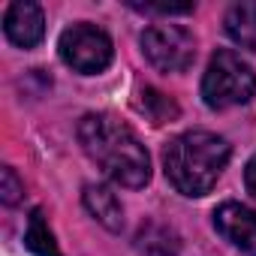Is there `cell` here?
<instances>
[{
  "label": "cell",
  "instance_id": "cell-12",
  "mask_svg": "<svg viewBox=\"0 0 256 256\" xmlns=\"http://www.w3.org/2000/svg\"><path fill=\"white\" fill-rule=\"evenodd\" d=\"M22 196H24V181L16 175L12 166H4V172H0V199L6 205H18Z\"/></svg>",
  "mask_w": 256,
  "mask_h": 256
},
{
  "label": "cell",
  "instance_id": "cell-13",
  "mask_svg": "<svg viewBox=\"0 0 256 256\" xmlns=\"http://www.w3.org/2000/svg\"><path fill=\"white\" fill-rule=\"evenodd\" d=\"M133 10L154 12V16H190L196 6L193 4H187V6H175V4H133Z\"/></svg>",
  "mask_w": 256,
  "mask_h": 256
},
{
  "label": "cell",
  "instance_id": "cell-7",
  "mask_svg": "<svg viewBox=\"0 0 256 256\" xmlns=\"http://www.w3.org/2000/svg\"><path fill=\"white\" fill-rule=\"evenodd\" d=\"M4 34L18 48L40 46L42 36H46V16H42V10L36 4H30V0L10 4L6 12H4Z\"/></svg>",
  "mask_w": 256,
  "mask_h": 256
},
{
  "label": "cell",
  "instance_id": "cell-14",
  "mask_svg": "<svg viewBox=\"0 0 256 256\" xmlns=\"http://www.w3.org/2000/svg\"><path fill=\"white\" fill-rule=\"evenodd\" d=\"M244 184H247V193L256 199V157L247 163V169H244Z\"/></svg>",
  "mask_w": 256,
  "mask_h": 256
},
{
  "label": "cell",
  "instance_id": "cell-11",
  "mask_svg": "<svg viewBox=\"0 0 256 256\" xmlns=\"http://www.w3.org/2000/svg\"><path fill=\"white\" fill-rule=\"evenodd\" d=\"M136 108L151 120V124H166V120H175L178 118V106L175 100H169L166 94H160L157 88H142L139 90V100H136Z\"/></svg>",
  "mask_w": 256,
  "mask_h": 256
},
{
  "label": "cell",
  "instance_id": "cell-6",
  "mask_svg": "<svg viewBox=\"0 0 256 256\" xmlns=\"http://www.w3.org/2000/svg\"><path fill=\"white\" fill-rule=\"evenodd\" d=\"M214 229L244 256H256V211L238 202H223L214 211Z\"/></svg>",
  "mask_w": 256,
  "mask_h": 256
},
{
  "label": "cell",
  "instance_id": "cell-1",
  "mask_svg": "<svg viewBox=\"0 0 256 256\" xmlns=\"http://www.w3.org/2000/svg\"><path fill=\"white\" fill-rule=\"evenodd\" d=\"M84 154L120 187H145L151 181V157L139 136L108 112H90L78 120Z\"/></svg>",
  "mask_w": 256,
  "mask_h": 256
},
{
  "label": "cell",
  "instance_id": "cell-8",
  "mask_svg": "<svg viewBox=\"0 0 256 256\" xmlns=\"http://www.w3.org/2000/svg\"><path fill=\"white\" fill-rule=\"evenodd\" d=\"M82 202L84 208L90 211V217L106 226L108 232H120L124 229V205L118 199V193L106 184H88L84 193H82Z\"/></svg>",
  "mask_w": 256,
  "mask_h": 256
},
{
  "label": "cell",
  "instance_id": "cell-5",
  "mask_svg": "<svg viewBox=\"0 0 256 256\" xmlns=\"http://www.w3.org/2000/svg\"><path fill=\"white\" fill-rule=\"evenodd\" d=\"M139 46L145 60L160 72H184L196 60V40L181 24H151Z\"/></svg>",
  "mask_w": 256,
  "mask_h": 256
},
{
  "label": "cell",
  "instance_id": "cell-2",
  "mask_svg": "<svg viewBox=\"0 0 256 256\" xmlns=\"http://www.w3.org/2000/svg\"><path fill=\"white\" fill-rule=\"evenodd\" d=\"M232 148L223 136L208 130H190L175 136L163 151V169L169 184L181 196H205L223 175Z\"/></svg>",
  "mask_w": 256,
  "mask_h": 256
},
{
  "label": "cell",
  "instance_id": "cell-10",
  "mask_svg": "<svg viewBox=\"0 0 256 256\" xmlns=\"http://www.w3.org/2000/svg\"><path fill=\"white\" fill-rule=\"evenodd\" d=\"M24 247H28L34 256H64L60 247H58V241H54V232L48 229V220H46L42 208H34L30 217H28Z\"/></svg>",
  "mask_w": 256,
  "mask_h": 256
},
{
  "label": "cell",
  "instance_id": "cell-9",
  "mask_svg": "<svg viewBox=\"0 0 256 256\" xmlns=\"http://www.w3.org/2000/svg\"><path fill=\"white\" fill-rule=\"evenodd\" d=\"M223 24H226V34L235 46H241L247 52H256V4L229 6Z\"/></svg>",
  "mask_w": 256,
  "mask_h": 256
},
{
  "label": "cell",
  "instance_id": "cell-3",
  "mask_svg": "<svg viewBox=\"0 0 256 256\" xmlns=\"http://www.w3.org/2000/svg\"><path fill=\"white\" fill-rule=\"evenodd\" d=\"M253 90H256V76L250 64L241 60V54L229 48L211 54L208 70L202 76V100L208 108L223 112L232 106H244L253 100Z\"/></svg>",
  "mask_w": 256,
  "mask_h": 256
},
{
  "label": "cell",
  "instance_id": "cell-4",
  "mask_svg": "<svg viewBox=\"0 0 256 256\" xmlns=\"http://www.w3.org/2000/svg\"><path fill=\"white\" fill-rule=\"evenodd\" d=\"M58 52H60V60L66 66H72L76 72H82V76H96V72L108 70V64L114 58L112 36L102 28L88 24V22H78V24L66 28L60 34Z\"/></svg>",
  "mask_w": 256,
  "mask_h": 256
}]
</instances>
